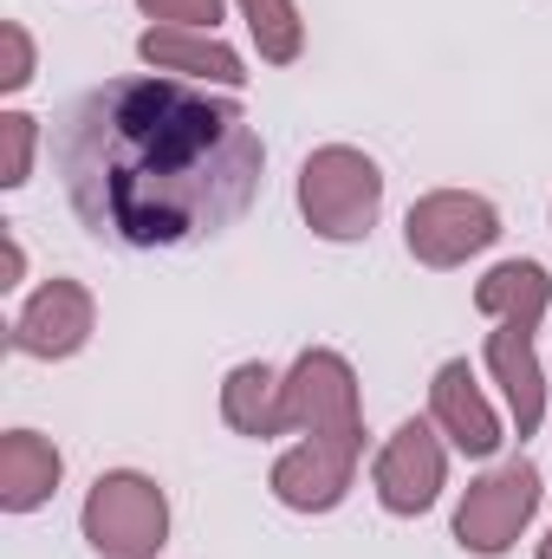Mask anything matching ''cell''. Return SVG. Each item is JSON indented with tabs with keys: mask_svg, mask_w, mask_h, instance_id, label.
Returning a JSON list of instances; mask_svg holds the SVG:
<instances>
[{
	"mask_svg": "<svg viewBox=\"0 0 552 559\" xmlns=\"http://www.w3.org/2000/svg\"><path fill=\"white\" fill-rule=\"evenodd\" d=\"M33 72H39L33 33H26L20 20H0V92H7V98H13V92H26V85H33Z\"/></svg>",
	"mask_w": 552,
	"mask_h": 559,
	"instance_id": "ac0fdd59",
	"label": "cell"
},
{
	"mask_svg": "<svg viewBox=\"0 0 552 559\" xmlns=\"http://www.w3.org/2000/svg\"><path fill=\"white\" fill-rule=\"evenodd\" d=\"M137 59L163 79H189V85H221V92H241L248 85V66L228 39L215 33H195V26H149L137 39Z\"/></svg>",
	"mask_w": 552,
	"mask_h": 559,
	"instance_id": "8fae6325",
	"label": "cell"
},
{
	"mask_svg": "<svg viewBox=\"0 0 552 559\" xmlns=\"http://www.w3.org/2000/svg\"><path fill=\"white\" fill-rule=\"evenodd\" d=\"M92 332H98V299H92L79 280H46V286L13 312L7 345H13L20 358L59 365V358H79V352L92 345Z\"/></svg>",
	"mask_w": 552,
	"mask_h": 559,
	"instance_id": "ba28073f",
	"label": "cell"
},
{
	"mask_svg": "<svg viewBox=\"0 0 552 559\" xmlns=\"http://www.w3.org/2000/svg\"><path fill=\"white\" fill-rule=\"evenodd\" d=\"M351 475H358V449L305 436V442H292L274 462L267 488H274L279 508H292V514H332L351 495Z\"/></svg>",
	"mask_w": 552,
	"mask_h": 559,
	"instance_id": "9c48e42d",
	"label": "cell"
},
{
	"mask_svg": "<svg viewBox=\"0 0 552 559\" xmlns=\"http://www.w3.org/2000/svg\"><path fill=\"white\" fill-rule=\"evenodd\" d=\"M494 241H501V209L488 195H475V189H429V195H416L410 215H404V248L422 267H435V274L468 267Z\"/></svg>",
	"mask_w": 552,
	"mask_h": 559,
	"instance_id": "5b68a950",
	"label": "cell"
},
{
	"mask_svg": "<svg viewBox=\"0 0 552 559\" xmlns=\"http://www.w3.org/2000/svg\"><path fill=\"white\" fill-rule=\"evenodd\" d=\"M475 306L494 319V325H520V332H540L552 306V274L540 261H501L488 267L481 286H475Z\"/></svg>",
	"mask_w": 552,
	"mask_h": 559,
	"instance_id": "9a60e30c",
	"label": "cell"
},
{
	"mask_svg": "<svg viewBox=\"0 0 552 559\" xmlns=\"http://www.w3.org/2000/svg\"><path fill=\"white\" fill-rule=\"evenodd\" d=\"M540 468L533 462H501V468H488L481 481H468V495H461V508H455V547L475 559H501L514 554V540L533 527V514H540Z\"/></svg>",
	"mask_w": 552,
	"mask_h": 559,
	"instance_id": "277c9868",
	"label": "cell"
},
{
	"mask_svg": "<svg viewBox=\"0 0 552 559\" xmlns=\"http://www.w3.org/2000/svg\"><path fill=\"white\" fill-rule=\"evenodd\" d=\"M429 423L442 429L448 449H461V455H475V462H488V455L507 442V429L494 417L481 378L468 371V358H448V365L435 371V384H429Z\"/></svg>",
	"mask_w": 552,
	"mask_h": 559,
	"instance_id": "30bf717a",
	"label": "cell"
},
{
	"mask_svg": "<svg viewBox=\"0 0 552 559\" xmlns=\"http://www.w3.org/2000/svg\"><path fill=\"white\" fill-rule=\"evenodd\" d=\"M0 261H7V280H0V286H20V280H26V248H20L13 228H0Z\"/></svg>",
	"mask_w": 552,
	"mask_h": 559,
	"instance_id": "ffe728a7",
	"label": "cell"
},
{
	"mask_svg": "<svg viewBox=\"0 0 552 559\" xmlns=\"http://www.w3.org/2000/svg\"><path fill=\"white\" fill-rule=\"evenodd\" d=\"M221 423L235 436H254V442L286 436V378H279L274 365H261V358L235 365L221 378Z\"/></svg>",
	"mask_w": 552,
	"mask_h": 559,
	"instance_id": "5bb4252c",
	"label": "cell"
},
{
	"mask_svg": "<svg viewBox=\"0 0 552 559\" xmlns=\"http://www.w3.org/2000/svg\"><path fill=\"white\" fill-rule=\"evenodd\" d=\"M79 527L98 559H156L169 540V495L137 468H111L92 481Z\"/></svg>",
	"mask_w": 552,
	"mask_h": 559,
	"instance_id": "3957f363",
	"label": "cell"
},
{
	"mask_svg": "<svg viewBox=\"0 0 552 559\" xmlns=\"http://www.w3.org/2000/svg\"><path fill=\"white\" fill-rule=\"evenodd\" d=\"M235 7H241V20L254 33V52L267 66H292L305 52V20H299L292 0H235Z\"/></svg>",
	"mask_w": 552,
	"mask_h": 559,
	"instance_id": "2e32d148",
	"label": "cell"
},
{
	"mask_svg": "<svg viewBox=\"0 0 552 559\" xmlns=\"http://www.w3.org/2000/svg\"><path fill=\"white\" fill-rule=\"evenodd\" d=\"M286 429L319 436V442H345V449H358V455H364L358 371H351L338 352L312 345V352H299V358H292V371H286Z\"/></svg>",
	"mask_w": 552,
	"mask_h": 559,
	"instance_id": "8992f818",
	"label": "cell"
},
{
	"mask_svg": "<svg viewBox=\"0 0 552 559\" xmlns=\"http://www.w3.org/2000/svg\"><path fill=\"white\" fill-rule=\"evenodd\" d=\"M384 209V169L358 143H319L299 163V215L319 241H364Z\"/></svg>",
	"mask_w": 552,
	"mask_h": 559,
	"instance_id": "7a4b0ae2",
	"label": "cell"
},
{
	"mask_svg": "<svg viewBox=\"0 0 552 559\" xmlns=\"http://www.w3.org/2000/svg\"><path fill=\"white\" fill-rule=\"evenodd\" d=\"M488 371H494V384L507 391L514 429L533 436V429L547 423V371H540L533 332H520V325H494V332H488Z\"/></svg>",
	"mask_w": 552,
	"mask_h": 559,
	"instance_id": "7c38bea8",
	"label": "cell"
},
{
	"mask_svg": "<svg viewBox=\"0 0 552 559\" xmlns=\"http://www.w3.org/2000/svg\"><path fill=\"white\" fill-rule=\"evenodd\" d=\"M59 475H65V455L39 429H7L0 436V508L7 514L46 508L52 488H59Z\"/></svg>",
	"mask_w": 552,
	"mask_h": 559,
	"instance_id": "4fadbf2b",
	"label": "cell"
},
{
	"mask_svg": "<svg viewBox=\"0 0 552 559\" xmlns=\"http://www.w3.org/2000/svg\"><path fill=\"white\" fill-rule=\"evenodd\" d=\"M52 163L72 215L118 248H189L248 215L267 143L235 98L189 79H111L65 105Z\"/></svg>",
	"mask_w": 552,
	"mask_h": 559,
	"instance_id": "6da1fadb",
	"label": "cell"
},
{
	"mask_svg": "<svg viewBox=\"0 0 552 559\" xmlns=\"http://www.w3.org/2000/svg\"><path fill=\"white\" fill-rule=\"evenodd\" d=\"M33 150H39V118H26V111H0V189H26V176H33Z\"/></svg>",
	"mask_w": 552,
	"mask_h": 559,
	"instance_id": "e0dca14e",
	"label": "cell"
},
{
	"mask_svg": "<svg viewBox=\"0 0 552 559\" xmlns=\"http://www.w3.org/2000/svg\"><path fill=\"white\" fill-rule=\"evenodd\" d=\"M137 7L156 26H195V33H215L221 20V0H137Z\"/></svg>",
	"mask_w": 552,
	"mask_h": 559,
	"instance_id": "d6986e66",
	"label": "cell"
},
{
	"mask_svg": "<svg viewBox=\"0 0 552 559\" xmlns=\"http://www.w3.org/2000/svg\"><path fill=\"white\" fill-rule=\"evenodd\" d=\"M371 488H377L384 514H397V521L429 514L442 501V488H448V442H442V429L435 423H416V417L397 423L391 442L377 449Z\"/></svg>",
	"mask_w": 552,
	"mask_h": 559,
	"instance_id": "52a82bcc",
	"label": "cell"
},
{
	"mask_svg": "<svg viewBox=\"0 0 552 559\" xmlns=\"http://www.w3.org/2000/svg\"><path fill=\"white\" fill-rule=\"evenodd\" d=\"M540 559H552V527H547V540H540Z\"/></svg>",
	"mask_w": 552,
	"mask_h": 559,
	"instance_id": "44dd1931",
	"label": "cell"
}]
</instances>
